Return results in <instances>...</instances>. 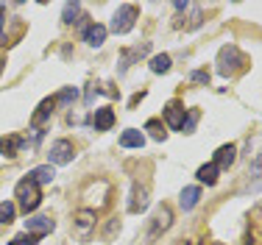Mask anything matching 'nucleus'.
Returning a JSON list of instances; mask_svg holds the SVG:
<instances>
[{"instance_id": "obj_1", "label": "nucleus", "mask_w": 262, "mask_h": 245, "mask_svg": "<svg viewBox=\"0 0 262 245\" xmlns=\"http://www.w3.org/2000/svg\"><path fill=\"white\" fill-rule=\"evenodd\" d=\"M240 70H246V56L237 50V45H223L221 53H217V73L223 78H232Z\"/></svg>"}, {"instance_id": "obj_2", "label": "nucleus", "mask_w": 262, "mask_h": 245, "mask_svg": "<svg viewBox=\"0 0 262 245\" xmlns=\"http://www.w3.org/2000/svg\"><path fill=\"white\" fill-rule=\"evenodd\" d=\"M14 195H17V204H20V209L26 212H34L36 206L42 204V192H39V184L36 181H31L28 175L26 179H20L17 181V187H14Z\"/></svg>"}, {"instance_id": "obj_3", "label": "nucleus", "mask_w": 262, "mask_h": 245, "mask_svg": "<svg viewBox=\"0 0 262 245\" xmlns=\"http://www.w3.org/2000/svg\"><path fill=\"white\" fill-rule=\"evenodd\" d=\"M137 17H140V9H137V6H131V3L120 6V9L115 11V17H112V34H117V36L128 34V31L134 28Z\"/></svg>"}, {"instance_id": "obj_4", "label": "nucleus", "mask_w": 262, "mask_h": 245, "mask_svg": "<svg viewBox=\"0 0 262 245\" xmlns=\"http://www.w3.org/2000/svg\"><path fill=\"white\" fill-rule=\"evenodd\" d=\"M170 226H173V212H170V206H167V204L157 206V212H154V220H151V226H148V240H157V237L165 234Z\"/></svg>"}, {"instance_id": "obj_5", "label": "nucleus", "mask_w": 262, "mask_h": 245, "mask_svg": "<svg viewBox=\"0 0 262 245\" xmlns=\"http://www.w3.org/2000/svg\"><path fill=\"white\" fill-rule=\"evenodd\" d=\"M73 156H76V148H73L70 140H56L51 145V153H48V165H70Z\"/></svg>"}, {"instance_id": "obj_6", "label": "nucleus", "mask_w": 262, "mask_h": 245, "mask_svg": "<svg viewBox=\"0 0 262 245\" xmlns=\"http://www.w3.org/2000/svg\"><path fill=\"white\" fill-rule=\"evenodd\" d=\"M148 209V187L140 184V181H134V187H131V198H128V212L131 215H140V212Z\"/></svg>"}, {"instance_id": "obj_7", "label": "nucleus", "mask_w": 262, "mask_h": 245, "mask_svg": "<svg viewBox=\"0 0 262 245\" xmlns=\"http://www.w3.org/2000/svg\"><path fill=\"white\" fill-rule=\"evenodd\" d=\"M184 115H187V109L179 100H170V103L165 106V123L170 125L173 131H182V123H184Z\"/></svg>"}, {"instance_id": "obj_8", "label": "nucleus", "mask_w": 262, "mask_h": 245, "mask_svg": "<svg viewBox=\"0 0 262 245\" xmlns=\"http://www.w3.org/2000/svg\"><path fill=\"white\" fill-rule=\"evenodd\" d=\"M92 229H95V209H78L76 215V231L81 240H86V237L92 234Z\"/></svg>"}, {"instance_id": "obj_9", "label": "nucleus", "mask_w": 262, "mask_h": 245, "mask_svg": "<svg viewBox=\"0 0 262 245\" xmlns=\"http://www.w3.org/2000/svg\"><path fill=\"white\" fill-rule=\"evenodd\" d=\"M53 220L51 217H45V215H36V217H28L26 220V229H28V234H36V237H45V234H51L53 231Z\"/></svg>"}, {"instance_id": "obj_10", "label": "nucleus", "mask_w": 262, "mask_h": 245, "mask_svg": "<svg viewBox=\"0 0 262 245\" xmlns=\"http://www.w3.org/2000/svg\"><path fill=\"white\" fill-rule=\"evenodd\" d=\"M106 34H109V31H106V25L92 23V25H86V28H84V42L90 48H101L103 42H106Z\"/></svg>"}, {"instance_id": "obj_11", "label": "nucleus", "mask_w": 262, "mask_h": 245, "mask_svg": "<svg viewBox=\"0 0 262 245\" xmlns=\"http://www.w3.org/2000/svg\"><path fill=\"white\" fill-rule=\"evenodd\" d=\"M234 159H237V148L234 145H221L215 150V165H217V170H229V167L234 165Z\"/></svg>"}, {"instance_id": "obj_12", "label": "nucleus", "mask_w": 262, "mask_h": 245, "mask_svg": "<svg viewBox=\"0 0 262 245\" xmlns=\"http://www.w3.org/2000/svg\"><path fill=\"white\" fill-rule=\"evenodd\" d=\"M151 50V45L148 42H142V45H137V48H131V50H126V53L120 56V67H117V73H126L128 67H131V61H137V59H142V56Z\"/></svg>"}, {"instance_id": "obj_13", "label": "nucleus", "mask_w": 262, "mask_h": 245, "mask_svg": "<svg viewBox=\"0 0 262 245\" xmlns=\"http://www.w3.org/2000/svg\"><path fill=\"white\" fill-rule=\"evenodd\" d=\"M92 125H95V131H109L112 125H115V112H112L109 106H101V109H95Z\"/></svg>"}, {"instance_id": "obj_14", "label": "nucleus", "mask_w": 262, "mask_h": 245, "mask_svg": "<svg viewBox=\"0 0 262 245\" xmlns=\"http://www.w3.org/2000/svg\"><path fill=\"white\" fill-rule=\"evenodd\" d=\"M23 148H26V140L17 134H9L0 140V153L3 156H17V150H23Z\"/></svg>"}, {"instance_id": "obj_15", "label": "nucleus", "mask_w": 262, "mask_h": 245, "mask_svg": "<svg viewBox=\"0 0 262 245\" xmlns=\"http://www.w3.org/2000/svg\"><path fill=\"white\" fill-rule=\"evenodd\" d=\"M262 187V153L254 156V162H251V167H248V190H259Z\"/></svg>"}, {"instance_id": "obj_16", "label": "nucleus", "mask_w": 262, "mask_h": 245, "mask_svg": "<svg viewBox=\"0 0 262 245\" xmlns=\"http://www.w3.org/2000/svg\"><path fill=\"white\" fill-rule=\"evenodd\" d=\"M145 145V134L137 128H126L120 134V148H142Z\"/></svg>"}, {"instance_id": "obj_17", "label": "nucleus", "mask_w": 262, "mask_h": 245, "mask_svg": "<svg viewBox=\"0 0 262 245\" xmlns=\"http://www.w3.org/2000/svg\"><path fill=\"white\" fill-rule=\"evenodd\" d=\"M28 179L31 181H36V184H51V181L56 179V170H53V165H39V167H34V170L28 173Z\"/></svg>"}, {"instance_id": "obj_18", "label": "nucleus", "mask_w": 262, "mask_h": 245, "mask_svg": "<svg viewBox=\"0 0 262 245\" xmlns=\"http://www.w3.org/2000/svg\"><path fill=\"white\" fill-rule=\"evenodd\" d=\"M201 201V187H184L182 190V198H179V204H182L184 212L195 209V204Z\"/></svg>"}, {"instance_id": "obj_19", "label": "nucleus", "mask_w": 262, "mask_h": 245, "mask_svg": "<svg viewBox=\"0 0 262 245\" xmlns=\"http://www.w3.org/2000/svg\"><path fill=\"white\" fill-rule=\"evenodd\" d=\"M217 173H221V170H217V165H215V162H209V165H204V167H198V181H201V184H207V187H215L217 184Z\"/></svg>"}, {"instance_id": "obj_20", "label": "nucleus", "mask_w": 262, "mask_h": 245, "mask_svg": "<svg viewBox=\"0 0 262 245\" xmlns=\"http://www.w3.org/2000/svg\"><path fill=\"white\" fill-rule=\"evenodd\" d=\"M53 106H56V100H53V98H45V100L39 103V109L34 112V117H31V123H34V125H42V123L48 120V117L53 115Z\"/></svg>"}, {"instance_id": "obj_21", "label": "nucleus", "mask_w": 262, "mask_h": 245, "mask_svg": "<svg viewBox=\"0 0 262 245\" xmlns=\"http://www.w3.org/2000/svg\"><path fill=\"white\" fill-rule=\"evenodd\" d=\"M151 73H157V75L170 73V56H167V53L154 56V59H151Z\"/></svg>"}, {"instance_id": "obj_22", "label": "nucleus", "mask_w": 262, "mask_h": 245, "mask_svg": "<svg viewBox=\"0 0 262 245\" xmlns=\"http://www.w3.org/2000/svg\"><path fill=\"white\" fill-rule=\"evenodd\" d=\"M14 215H17V206L11 204V201H3V204H0V223L3 226L14 223Z\"/></svg>"}, {"instance_id": "obj_23", "label": "nucleus", "mask_w": 262, "mask_h": 245, "mask_svg": "<svg viewBox=\"0 0 262 245\" xmlns=\"http://www.w3.org/2000/svg\"><path fill=\"white\" fill-rule=\"evenodd\" d=\"M78 14H81V3H64V11H61V23H64V25H73Z\"/></svg>"}, {"instance_id": "obj_24", "label": "nucleus", "mask_w": 262, "mask_h": 245, "mask_svg": "<svg viewBox=\"0 0 262 245\" xmlns=\"http://www.w3.org/2000/svg\"><path fill=\"white\" fill-rule=\"evenodd\" d=\"M198 117H201V112H198V109H187V117L182 123V134H192V131H195Z\"/></svg>"}, {"instance_id": "obj_25", "label": "nucleus", "mask_w": 262, "mask_h": 245, "mask_svg": "<svg viewBox=\"0 0 262 245\" xmlns=\"http://www.w3.org/2000/svg\"><path fill=\"white\" fill-rule=\"evenodd\" d=\"M145 131H151V137H154L157 142H162V140L167 137L165 123H159V120H148V123H145Z\"/></svg>"}, {"instance_id": "obj_26", "label": "nucleus", "mask_w": 262, "mask_h": 245, "mask_svg": "<svg viewBox=\"0 0 262 245\" xmlns=\"http://www.w3.org/2000/svg\"><path fill=\"white\" fill-rule=\"evenodd\" d=\"M76 98H78V90H76V86H64V90H61L53 100H56V103H61V106H67V103H73Z\"/></svg>"}, {"instance_id": "obj_27", "label": "nucleus", "mask_w": 262, "mask_h": 245, "mask_svg": "<svg viewBox=\"0 0 262 245\" xmlns=\"http://www.w3.org/2000/svg\"><path fill=\"white\" fill-rule=\"evenodd\" d=\"M117 231H120V223H117V220H109V223H106V229H103V240H112Z\"/></svg>"}, {"instance_id": "obj_28", "label": "nucleus", "mask_w": 262, "mask_h": 245, "mask_svg": "<svg viewBox=\"0 0 262 245\" xmlns=\"http://www.w3.org/2000/svg\"><path fill=\"white\" fill-rule=\"evenodd\" d=\"M201 20H204V11L198 9H192V14H190V25H187V28H198V25H201Z\"/></svg>"}, {"instance_id": "obj_29", "label": "nucleus", "mask_w": 262, "mask_h": 245, "mask_svg": "<svg viewBox=\"0 0 262 245\" xmlns=\"http://www.w3.org/2000/svg\"><path fill=\"white\" fill-rule=\"evenodd\" d=\"M14 240H17V242H20V245H36V242H39V240H42V237H36V234H28V231H26V234H20V237H14Z\"/></svg>"}, {"instance_id": "obj_30", "label": "nucleus", "mask_w": 262, "mask_h": 245, "mask_svg": "<svg viewBox=\"0 0 262 245\" xmlns=\"http://www.w3.org/2000/svg\"><path fill=\"white\" fill-rule=\"evenodd\" d=\"M3 25H6V6H0V48L6 45V31H3Z\"/></svg>"}, {"instance_id": "obj_31", "label": "nucleus", "mask_w": 262, "mask_h": 245, "mask_svg": "<svg viewBox=\"0 0 262 245\" xmlns=\"http://www.w3.org/2000/svg\"><path fill=\"white\" fill-rule=\"evenodd\" d=\"M190 78L195 81V84H209V73H204V70H195Z\"/></svg>"}, {"instance_id": "obj_32", "label": "nucleus", "mask_w": 262, "mask_h": 245, "mask_svg": "<svg viewBox=\"0 0 262 245\" xmlns=\"http://www.w3.org/2000/svg\"><path fill=\"white\" fill-rule=\"evenodd\" d=\"M173 9H176V11H187V9H190V3H187V0H179V3H173Z\"/></svg>"}, {"instance_id": "obj_33", "label": "nucleus", "mask_w": 262, "mask_h": 245, "mask_svg": "<svg viewBox=\"0 0 262 245\" xmlns=\"http://www.w3.org/2000/svg\"><path fill=\"white\" fill-rule=\"evenodd\" d=\"M142 98H145V92H140V95H134V98H131V103H128V106H137Z\"/></svg>"}, {"instance_id": "obj_34", "label": "nucleus", "mask_w": 262, "mask_h": 245, "mask_svg": "<svg viewBox=\"0 0 262 245\" xmlns=\"http://www.w3.org/2000/svg\"><path fill=\"white\" fill-rule=\"evenodd\" d=\"M3 67H6V61H0V73H3Z\"/></svg>"}, {"instance_id": "obj_35", "label": "nucleus", "mask_w": 262, "mask_h": 245, "mask_svg": "<svg viewBox=\"0 0 262 245\" xmlns=\"http://www.w3.org/2000/svg\"><path fill=\"white\" fill-rule=\"evenodd\" d=\"M9 245H20V242H17V240H11V242H9Z\"/></svg>"}]
</instances>
